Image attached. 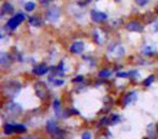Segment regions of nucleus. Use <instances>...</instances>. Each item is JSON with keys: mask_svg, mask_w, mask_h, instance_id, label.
I'll list each match as a JSON object with an SVG mask.
<instances>
[{"mask_svg": "<svg viewBox=\"0 0 158 139\" xmlns=\"http://www.w3.org/2000/svg\"><path fill=\"white\" fill-rule=\"evenodd\" d=\"M21 90V84L18 82H9L3 87V91L8 97H15Z\"/></svg>", "mask_w": 158, "mask_h": 139, "instance_id": "1", "label": "nucleus"}, {"mask_svg": "<svg viewBox=\"0 0 158 139\" xmlns=\"http://www.w3.org/2000/svg\"><path fill=\"white\" fill-rule=\"evenodd\" d=\"M60 15H61V10L57 6H52L51 8H49L48 11L46 13V18L49 22L55 23L59 21Z\"/></svg>", "mask_w": 158, "mask_h": 139, "instance_id": "2", "label": "nucleus"}, {"mask_svg": "<svg viewBox=\"0 0 158 139\" xmlns=\"http://www.w3.org/2000/svg\"><path fill=\"white\" fill-rule=\"evenodd\" d=\"M125 52H126L125 48L119 44H116V45H114V46H112L110 48V50H108L110 57L114 58V59H119V58H121L125 54Z\"/></svg>", "mask_w": 158, "mask_h": 139, "instance_id": "3", "label": "nucleus"}, {"mask_svg": "<svg viewBox=\"0 0 158 139\" xmlns=\"http://www.w3.org/2000/svg\"><path fill=\"white\" fill-rule=\"evenodd\" d=\"M24 19H25V15L23 13L15 14L13 18H11L7 22V27H8V28H10V29H15L16 27H18L19 25H20L21 23L24 21Z\"/></svg>", "mask_w": 158, "mask_h": 139, "instance_id": "4", "label": "nucleus"}, {"mask_svg": "<svg viewBox=\"0 0 158 139\" xmlns=\"http://www.w3.org/2000/svg\"><path fill=\"white\" fill-rule=\"evenodd\" d=\"M6 111H7L9 114L19 115L22 112V106L19 103H15V102H9V103L6 106Z\"/></svg>", "mask_w": 158, "mask_h": 139, "instance_id": "5", "label": "nucleus"}, {"mask_svg": "<svg viewBox=\"0 0 158 139\" xmlns=\"http://www.w3.org/2000/svg\"><path fill=\"white\" fill-rule=\"evenodd\" d=\"M90 14H91L92 21H94V22H97V23L104 22V21H106V19H107V14L101 11H97V10H92V11L90 12Z\"/></svg>", "mask_w": 158, "mask_h": 139, "instance_id": "6", "label": "nucleus"}, {"mask_svg": "<svg viewBox=\"0 0 158 139\" xmlns=\"http://www.w3.org/2000/svg\"><path fill=\"white\" fill-rule=\"evenodd\" d=\"M126 28L129 32H134V33H141L143 31L142 25L140 24L136 21H132V22H129L127 25H126Z\"/></svg>", "mask_w": 158, "mask_h": 139, "instance_id": "7", "label": "nucleus"}, {"mask_svg": "<svg viewBox=\"0 0 158 139\" xmlns=\"http://www.w3.org/2000/svg\"><path fill=\"white\" fill-rule=\"evenodd\" d=\"M93 38L98 45H102L105 41L106 35H104V32L100 31V29H94L93 31Z\"/></svg>", "mask_w": 158, "mask_h": 139, "instance_id": "8", "label": "nucleus"}, {"mask_svg": "<svg viewBox=\"0 0 158 139\" xmlns=\"http://www.w3.org/2000/svg\"><path fill=\"white\" fill-rule=\"evenodd\" d=\"M85 49V44L82 41H75L74 44L70 46V51L75 54H79L81 53Z\"/></svg>", "mask_w": 158, "mask_h": 139, "instance_id": "9", "label": "nucleus"}, {"mask_svg": "<svg viewBox=\"0 0 158 139\" xmlns=\"http://www.w3.org/2000/svg\"><path fill=\"white\" fill-rule=\"evenodd\" d=\"M138 100V93L136 91H131L123 99V106H128V104H131L133 102H135Z\"/></svg>", "mask_w": 158, "mask_h": 139, "instance_id": "10", "label": "nucleus"}, {"mask_svg": "<svg viewBox=\"0 0 158 139\" xmlns=\"http://www.w3.org/2000/svg\"><path fill=\"white\" fill-rule=\"evenodd\" d=\"M48 71H49V68H48V66H47L46 64H39V65L35 66V67H34V70H33L34 74H36V75H39V76L44 75V74H46Z\"/></svg>", "mask_w": 158, "mask_h": 139, "instance_id": "11", "label": "nucleus"}, {"mask_svg": "<svg viewBox=\"0 0 158 139\" xmlns=\"http://www.w3.org/2000/svg\"><path fill=\"white\" fill-rule=\"evenodd\" d=\"M35 90H36V93H37V96H38V97H40V98L44 97V93H47L46 86H44V83H41V82L37 83V84L35 85Z\"/></svg>", "mask_w": 158, "mask_h": 139, "instance_id": "12", "label": "nucleus"}, {"mask_svg": "<svg viewBox=\"0 0 158 139\" xmlns=\"http://www.w3.org/2000/svg\"><path fill=\"white\" fill-rule=\"evenodd\" d=\"M142 53L144 55H153L156 53V49L151 45H145L142 48Z\"/></svg>", "mask_w": 158, "mask_h": 139, "instance_id": "13", "label": "nucleus"}, {"mask_svg": "<svg viewBox=\"0 0 158 139\" xmlns=\"http://www.w3.org/2000/svg\"><path fill=\"white\" fill-rule=\"evenodd\" d=\"M47 130H48V132H50V134H55V132H57V126H56V123H55L54 121H48V123H47Z\"/></svg>", "mask_w": 158, "mask_h": 139, "instance_id": "14", "label": "nucleus"}, {"mask_svg": "<svg viewBox=\"0 0 158 139\" xmlns=\"http://www.w3.org/2000/svg\"><path fill=\"white\" fill-rule=\"evenodd\" d=\"M10 63H11V57L6 52L1 53V64L3 66H8L10 65Z\"/></svg>", "mask_w": 158, "mask_h": 139, "instance_id": "15", "label": "nucleus"}, {"mask_svg": "<svg viewBox=\"0 0 158 139\" xmlns=\"http://www.w3.org/2000/svg\"><path fill=\"white\" fill-rule=\"evenodd\" d=\"M28 22H29V24H31V26H34V27H40V26H41V24H42L41 20H40V19H38L37 16H31V18H29V20H28Z\"/></svg>", "mask_w": 158, "mask_h": 139, "instance_id": "16", "label": "nucleus"}, {"mask_svg": "<svg viewBox=\"0 0 158 139\" xmlns=\"http://www.w3.org/2000/svg\"><path fill=\"white\" fill-rule=\"evenodd\" d=\"M147 135H148L151 138H154L156 135V125L155 124H149L147 126Z\"/></svg>", "mask_w": 158, "mask_h": 139, "instance_id": "17", "label": "nucleus"}, {"mask_svg": "<svg viewBox=\"0 0 158 139\" xmlns=\"http://www.w3.org/2000/svg\"><path fill=\"white\" fill-rule=\"evenodd\" d=\"M12 12H13V7H12L10 3L6 2L3 3L2 6V14L1 15H3V13H7V14H11Z\"/></svg>", "mask_w": 158, "mask_h": 139, "instance_id": "18", "label": "nucleus"}, {"mask_svg": "<svg viewBox=\"0 0 158 139\" xmlns=\"http://www.w3.org/2000/svg\"><path fill=\"white\" fill-rule=\"evenodd\" d=\"M13 132H15V125H11V124H6L5 125V132L8 135L12 134Z\"/></svg>", "mask_w": 158, "mask_h": 139, "instance_id": "19", "label": "nucleus"}, {"mask_svg": "<svg viewBox=\"0 0 158 139\" xmlns=\"http://www.w3.org/2000/svg\"><path fill=\"white\" fill-rule=\"evenodd\" d=\"M110 74H112V72L110 71H108V70H103V71H101L99 73V76L102 78H106V77H108Z\"/></svg>", "mask_w": 158, "mask_h": 139, "instance_id": "20", "label": "nucleus"}, {"mask_svg": "<svg viewBox=\"0 0 158 139\" xmlns=\"http://www.w3.org/2000/svg\"><path fill=\"white\" fill-rule=\"evenodd\" d=\"M53 109H54L55 113H56V114H59L60 109H61V104H60L59 100H54V102H53Z\"/></svg>", "mask_w": 158, "mask_h": 139, "instance_id": "21", "label": "nucleus"}, {"mask_svg": "<svg viewBox=\"0 0 158 139\" xmlns=\"http://www.w3.org/2000/svg\"><path fill=\"white\" fill-rule=\"evenodd\" d=\"M110 124H112V125H115V124H117L119 121H120V116H119V115H116V114H113L112 119H110Z\"/></svg>", "mask_w": 158, "mask_h": 139, "instance_id": "22", "label": "nucleus"}, {"mask_svg": "<svg viewBox=\"0 0 158 139\" xmlns=\"http://www.w3.org/2000/svg\"><path fill=\"white\" fill-rule=\"evenodd\" d=\"M15 132H26V127L24 125H21V124H16L15 125Z\"/></svg>", "mask_w": 158, "mask_h": 139, "instance_id": "23", "label": "nucleus"}, {"mask_svg": "<svg viewBox=\"0 0 158 139\" xmlns=\"http://www.w3.org/2000/svg\"><path fill=\"white\" fill-rule=\"evenodd\" d=\"M154 80H155V77H154L153 75H151V76H148V77H147L144 82H143V84H144L145 86H151L152 83L154 82Z\"/></svg>", "mask_w": 158, "mask_h": 139, "instance_id": "24", "label": "nucleus"}, {"mask_svg": "<svg viewBox=\"0 0 158 139\" xmlns=\"http://www.w3.org/2000/svg\"><path fill=\"white\" fill-rule=\"evenodd\" d=\"M151 0H135V3L139 7H145L146 5H148V2Z\"/></svg>", "mask_w": 158, "mask_h": 139, "instance_id": "25", "label": "nucleus"}, {"mask_svg": "<svg viewBox=\"0 0 158 139\" xmlns=\"http://www.w3.org/2000/svg\"><path fill=\"white\" fill-rule=\"evenodd\" d=\"M35 9V3L34 2H27L26 5H25V10L28 12L33 11V10Z\"/></svg>", "mask_w": 158, "mask_h": 139, "instance_id": "26", "label": "nucleus"}, {"mask_svg": "<svg viewBox=\"0 0 158 139\" xmlns=\"http://www.w3.org/2000/svg\"><path fill=\"white\" fill-rule=\"evenodd\" d=\"M151 29H152V32H154V33H157L158 32V21H156V22H154L153 24H152Z\"/></svg>", "mask_w": 158, "mask_h": 139, "instance_id": "27", "label": "nucleus"}, {"mask_svg": "<svg viewBox=\"0 0 158 139\" xmlns=\"http://www.w3.org/2000/svg\"><path fill=\"white\" fill-rule=\"evenodd\" d=\"M52 82L55 86H61V85L64 84V80H53Z\"/></svg>", "mask_w": 158, "mask_h": 139, "instance_id": "28", "label": "nucleus"}, {"mask_svg": "<svg viewBox=\"0 0 158 139\" xmlns=\"http://www.w3.org/2000/svg\"><path fill=\"white\" fill-rule=\"evenodd\" d=\"M117 76L118 77H128V76H130L129 73H125V72H120V73H117Z\"/></svg>", "mask_w": 158, "mask_h": 139, "instance_id": "29", "label": "nucleus"}, {"mask_svg": "<svg viewBox=\"0 0 158 139\" xmlns=\"http://www.w3.org/2000/svg\"><path fill=\"white\" fill-rule=\"evenodd\" d=\"M81 138L82 139H91V134H90V132H84V134H82Z\"/></svg>", "mask_w": 158, "mask_h": 139, "instance_id": "30", "label": "nucleus"}, {"mask_svg": "<svg viewBox=\"0 0 158 139\" xmlns=\"http://www.w3.org/2000/svg\"><path fill=\"white\" fill-rule=\"evenodd\" d=\"M51 1H52V0H39V2L41 3V5H44V6L49 5V3H50Z\"/></svg>", "mask_w": 158, "mask_h": 139, "instance_id": "31", "label": "nucleus"}, {"mask_svg": "<svg viewBox=\"0 0 158 139\" xmlns=\"http://www.w3.org/2000/svg\"><path fill=\"white\" fill-rule=\"evenodd\" d=\"M82 78H84V77H82V76H77V77L74 80V82H81Z\"/></svg>", "mask_w": 158, "mask_h": 139, "instance_id": "32", "label": "nucleus"}, {"mask_svg": "<svg viewBox=\"0 0 158 139\" xmlns=\"http://www.w3.org/2000/svg\"><path fill=\"white\" fill-rule=\"evenodd\" d=\"M87 1H88V2H90V1H91V0H87Z\"/></svg>", "mask_w": 158, "mask_h": 139, "instance_id": "33", "label": "nucleus"}, {"mask_svg": "<svg viewBox=\"0 0 158 139\" xmlns=\"http://www.w3.org/2000/svg\"><path fill=\"white\" fill-rule=\"evenodd\" d=\"M116 1H120V0H116Z\"/></svg>", "mask_w": 158, "mask_h": 139, "instance_id": "34", "label": "nucleus"}, {"mask_svg": "<svg viewBox=\"0 0 158 139\" xmlns=\"http://www.w3.org/2000/svg\"><path fill=\"white\" fill-rule=\"evenodd\" d=\"M95 1H100V0H95Z\"/></svg>", "mask_w": 158, "mask_h": 139, "instance_id": "35", "label": "nucleus"}]
</instances>
